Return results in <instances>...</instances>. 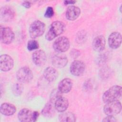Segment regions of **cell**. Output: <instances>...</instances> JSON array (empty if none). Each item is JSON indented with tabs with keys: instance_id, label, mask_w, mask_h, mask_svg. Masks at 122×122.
<instances>
[{
	"instance_id": "cell-1",
	"label": "cell",
	"mask_w": 122,
	"mask_h": 122,
	"mask_svg": "<svg viewBox=\"0 0 122 122\" xmlns=\"http://www.w3.org/2000/svg\"><path fill=\"white\" fill-rule=\"evenodd\" d=\"M65 25L63 22L60 21L53 22L46 34V39L49 41H52L55 37L61 34L65 30Z\"/></svg>"
},
{
	"instance_id": "cell-2",
	"label": "cell",
	"mask_w": 122,
	"mask_h": 122,
	"mask_svg": "<svg viewBox=\"0 0 122 122\" xmlns=\"http://www.w3.org/2000/svg\"><path fill=\"white\" fill-rule=\"evenodd\" d=\"M122 87L114 85L105 91L102 95V101L105 103L118 100L122 95Z\"/></svg>"
},
{
	"instance_id": "cell-3",
	"label": "cell",
	"mask_w": 122,
	"mask_h": 122,
	"mask_svg": "<svg viewBox=\"0 0 122 122\" xmlns=\"http://www.w3.org/2000/svg\"><path fill=\"white\" fill-rule=\"evenodd\" d=\"M45 24L40 20L33 22L29 28V34L31 38L34 39L42 35L45 31Z\"/></svg>"
},
{
	"instance_id": "cell-4",
	"label": "cell",
	"mask_w": 122,
	"mask_h": 122,
	"mask_svg": "<svg viewBox=\"0 0 122 122\" xmlns=\"http://www.w3.org/2000/svg\"><path fill=\"white\" fill-rule=\"evenodd\" d=\"M122 110V104L118 100L106 103L103 108L104 112L107 115L114 116L119 113Z\"/></svg>"
},
{
	"instance_id": "cell-5",
	"label": "cell",
	"mask_w": 122,
	"mask_h": 122,
	"mask_svg": "<svg viewBox=\"0 0 122 122\" xmlns=\"http://www.w3.org/2000/svg\"><path fill=\"white\" fill-rule=\"evenodd\" d=\"M69 40L65 36H61L57 38L53 44L54 50L58 52L66 51L70 48Z\"/></svg>"
},
{
	"instance_id": "cell-6",
	"label": "cell",
	"mask_w": 122,
	"mask_h": 122,
	"mask_svg": "<svg viewBox=\"0 0 122 122\" xmlns=\"http://www.w3.org/2000/svg\"><path fill=\"white\" fill-rule=\"evenodd\" d=\"M16 77L20 82L26 83L31 81L33 78V73L29 67L25 66L20 68L17 71Z\"/></svg>"
},
{
	"instance_id": "cell-7",
	"label": "cell",
	"mask_w": 122,
	"mask_h": 122,
	"mask_svg": "<svg viewBox=\"0 0 122 122\" xmlns=\"http://www.w3.org/2000/svg\"><path fill=\"white\" fill-rule=\"evenodd\" d=\"M70 70L71 73L76 76L82 75L85 70L84 63L79 60L74 61L71 64Z\"/></svg>"
},
{
	"instance_id": "cell-8",
	"label": "cell",
	"mask_w": 122,
	"mask_h": 122,
	"mask_svg": "<svg viewBox=\"0 0 122 122\" xmlns=\"http://www.w3.org/2000/svg\"><path fill=\"white\" fill-rule=\"evenodd\" d=\"M0 39L1 41L6 44L11 43L14 39V33L9 27L0 26Z\"/></svg>"
},
{
	"instance_id": "cell-9",
	"label": "cell",
	"mask_w": 122,
	"mask_h": 122,
	"mask_svg": "<svg viewBox=\"0 0 122 122\" xmlns=\"http://www.w3.org/2000/svg\"><path fill=\"white\" fill-rule=\"evenodd\" d=\"M14 61L9 55L3 54L0 57V68L3 71H10L13 67Z\"/></svg>"
},
{
	"instance_id": "cell-10",
	"label": "cell",
	"mask_w": 122,
	"mask_h": 122,
	"mask_svg": "<svg viewBox=\"0 0 122 122\" xmlns=\"http://www.w3.org/2000/svg\"><path fill=\"white\" fill-rule=\"evenodd\" d=\"M122 43V35L120 32H113L108 38V44L112 49L119 48Z\"/></svg>"
},
{
	"instance_id": "cell-11",
	"label": "cell",
	"mask_w": 122,
	"mask_h": 122,
	"mask_svg": "<svg viewBox=\"0 0 122 122\" xmlns=\"http://www.w3.org/2000/svg\"><path fill=\"white\" fill-rule=\"evenodd\" d=\"M67 62V58L63 54L57 53L52 57V63L55 67L63 68L66 65Z\"/></svg>"
},
{
	"instance_id": "cell-12",
	"label": "cell",
	"mask_w": 122,
	"mask_h": 122,
	"mask_svg": "<svg viewBox=\"0 0 122 122\" xmlns=\"http://www.w3.org/2000/svg\"><path fill=\"white\" fill-rule=\"evenodd\" d=\"M15 12L13 9L10 6H4L0 9V17L4 21H11L14 18Z\"/></svg>"
},
{
	"instance_id": "cell-13",
	"label": "cell",
	"mask_w": 122,
	"mask_h": 122,
	"mask_svg": "<svg viewBox=\"0 0 122 122\" xmlns=\"http://www.w3.org/2000/svg\"><path fill=\"white\" fill-rule=\"evenodd\" d=\"M33 63L37 66L43 65L46 61V55L44 51L37 50L33 52L32 56Z\"/></svg>"
},
{
	"instance_id": "cell-14",
	"label": "cell",
	"mask_w": 122,
	"mask_h": 122,
	"mask_svg": "<svg viewBox=\"0 0 122 122\" xmlns=\"http://www.w3.org/2000/svg\"><path fill=\"white\" fill-rule=\"evenodd\" d=\"M54 105L55 110L59 112H65L68 108L69 102L66 98L61 96L56 100Z\"/></svg>"
},
{
	"instance_id": "cell-15",
	"label": "cell",
	"mask_w": 122,
	"mask_h": 122,
	"mask_svg": "<svg viewBox=\"0 0 122 122\" xmlns=\"http://www.w3.org/2000/svg\"><path fill=\"white\" fill-rule=\"evenodd\" d=\"M72 87V82L70 78H64L62 79L59 83L58 90L61 93H66L69 92Z\"/></svg>"
},
{
	"instance_id": "cell-16",
	"label": "cell",
	"mask_w": 122,
	"mask_h": 122,
	"mask_svg": "<svg viewBox=\"0 0 122 122\" xmlns=\"http://www.w3.org/2000/svg\"><path fill=\"white\" fill-rule=\"evenodd\" d=\"M18 118L19 120L22 122H33V112L28 109H22L19 112Z\"/></svg>"
},
{
	"instance_id": "cell-17",
	"label": "cell",
	"mask_w": 122,
	"mask_h": 122,
	"mask_svg": "<svg viewBox=\"0 0 122 122\" xmlns=\"http://www.w3.org/2000/svg\"><path fill=\"white\" fill-rule=\"evenodd\" d=\"M81 13V10L77 6H69L66 12V18L70 20H74L77 19Z\"/></svg>"
},
{
	"instance_id": "cell-18",
	"label": "cell",
	"mask_w": 122,
	"mask_h": 122,
	"mask_svg": "<svg viewBox=\"0 0 122 122\" xmlns=\"http://www.w3.org/2000/svg\"><path fill=\"white\" fill-rule=\"evenodd\" d=\"M105 39L104 36L99 35L96 37L92 41V48L96 51H103L105 46Z\"/></svg>"
},
{
	"instance_id": "cell-19",
	"label": "cell",
	"mask_w": 122,
	"mask_h": 122,
	"mask_svg": "<svg viewBox=\"0 0 122 122\" xmlns=\"http://www.w3.org/2000/svg\"><path fill=\"white\" fill-rule=\"evenodd\" d=\"M43 76L47 81L52 82L57 78L58 74L55 68L52 67H48L43 71Z\"/></svg>"
},
{
	"instance_id": "cell-20",
	"label": "cell",
	"mask_w": 122,
	"mask_h": 122,
	"mask_svg": "<svg viewBox=\"0 0 122 122\" xmlns=\"http://www.w3.org/2000/svg\"><path fill=\"white\" fill-rule=\"evenodd\" d=\"M0 111L1 113L4 115L10 116L16 112V108L11 103L5 102L1 104Z\"/></svg>"
},
{
	"instance_id": "cell-21",
	"label": "cell",
	"mask_w": 122,
	"mask_h": 122,
	"mask_svg": "<svg viewBox=\"0 0 122 122\" xmlns=\"http://www.w3.org/2000/svg\"><path fill=\"white\" fill-rule=\"evenodd\" d=\"M55 107L54 103L51 101L47 103L41 111L42 115L46 117H51L55 112Z\"/></svg>"
},
{
	"instance_id": "cell-22",
	"label": "cell",
	"mask_w": 122,
	"mask_h": 122,
	"mask_svg": "<svg viewBox=\"0 0 122 122\" xmlns=\"http://www.w3.org/2000/svg\"><path fill=\"white\" fill-rule=\"evenodd\" d=\"M59 121L63 122H73L76 121L75 115L71 112H62L59 116Z\"/></svg>"
},
{
	"instance_id": "cell-23",
	"label": "cell",
	"mask_w": 122,
	"mask_h": 122,
	"mask_svg": "<svg viewBox=\"0 0 122 122\" xmlns=\"http://www.w3.org/2000/svg\"><path fill=\"white\" fill-rule=\"evenodd\" d=\"M12 92L15 96H20L22 92L23 87L20 83H16L14 84L12 88Z\"/></svg>"
},
{
	"instance_id": "cell-24",
	"label": "cell",
	"mask_w": 122,
	"mask_h": 122,
	"mask_svg": "<svg viewBox=\"0 0 122 122\" xmlns=\"http://www.w3.org/2000/svg\"><path fill=\"white\" fill-rule=\"evenodd\" d=\"M39 47V45L38 41L34 40H30L27 44V49L29 51H31L34 50L38 49Z\"/></svg>"
},
{
	"instance_id": "cell-25",
	"label": "cell",
	"mask_w": 122,
	"mask_h": 122,
	"mask_svg": "<svg viewBox=\"0 0 122 122\" xmlns=\"http://www.w3.org/2000/svg\"><path fill=\"white\" fill-rule=\"evenodd\" d=\"M53 15L54 10L53 8L51 7H48L44 14L45 17L50 18L52 17L53 16Z\"/></svg>"
},
{
	"instance_id": "cell-26",
	"label": "cell",
	"mask_w": 122,
	"mask_h": 122,
	"mask_svg": "<svg viewBox=\"0 0 122 122\" xmlns=\"http://www.w3.org/2000/svg\"><path fill=\"white\" fill-rule=\"evenodd\" d=\"M117 120H116L115 118L112 115H107V117H105L103 120L102 122H116Z\"/></svg>"
},
{
	"instance_id": "cell-27",
	"label": "cell",
	"mask_w": 122,
	"mask_h": 122,
	"mask_svg": "<svg viewBox=\"0 0 122 122\" xmlns=\"http://www.w3.org/2000/svg\"><path fill=\"white\" fill-rule=\"evenodd\" d=\"M22 5L26 8H29L31 6V3L29 1H23Z\"/></svg>"
},
{
	"instance_id": "cell-28",
	"label": "cell",
	"mask_w": 122,
	"mask_h": 122,
	"mask_svg": "<svg viewBox=\"0 0 122 122\" xmlns=\"http://www.w3.org/2000/svg\"><path fill=\"white\" fill-rule=\"evenodd\" d=\"M39 115V113L37 111L33 112V121L35 122L37 121Z\"/></svg>"
},
{
	"instance_id": "cell-29",
	"label": "cell",
	"mask_w": 122,
	"mask_h": 122,
	"mask_svg": "<svg viewBox=\"0 0 122 122\" xmlns=\"http://www.w3.org/2000/svg\"><path fill=\"white\" fill-rule=\"evenodd\" d=\"M76 2L75 0H65L64 1V3L65 5H69V4H73Z\"/></svg>"
},
{
	"instance_id": "cell-30",
	"label": "cell",
	"mask_w": 122,
	"mask_h": 122,
	"mask_svg": "<svg viewBox=\"0 0 122 122\" xmlns=\"http://www.w3.org/2000/svg\"><path fill=\"white\" fill-rule=\"evenodd\" d=\"M122 5H121V6H120V11L121 12H122V10H121V9H122Z\"/></svg>"
}]
</instances>
